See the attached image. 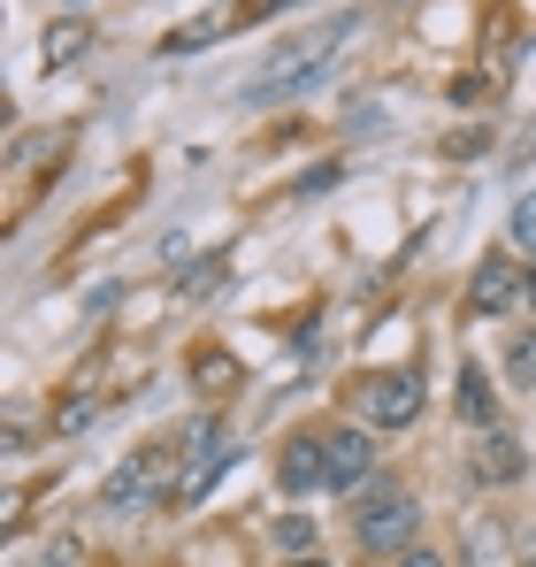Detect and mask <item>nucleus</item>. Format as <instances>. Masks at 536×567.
<instances>
[{"label":"nucleus","instance_id":"f8f14e48","mask_svg":"<svg viewBox=\"0 0 536 567\" xmlns=\"http://www.w3.org/2000/svg\"><path fill=\"white\" fill-rule=\"evenodd\" d=\"M514 246H529V254H536V192L514 199Z\"/></svg>","mask_w":536,"mask_h":567},{"label":"nucleus","instance_id":"ddd939ff","mask_svg":"<svg viewBox=\"0 0 536 567\" xmlns=\"http://www.w3.org/2000/svg\"><path fill=\"white\" fill-rule=\"evenodd\" d=\"M536 377V338H522V346H514V383H529Z\"/></svg>","mask_w":536,"mask_h":567},{"label":"nucleus","instance_id":"dca6fc26","mask_svg":"<svg viewBox=\"0 0 536 567\" xmlns=\"http://www.w3.org/2000/svg\"><path fill=\"white\" fill-rule=\"evenodd\" d=\"M529 567H536V545H529Z\"/></svg>","mask_w":536,"mask_h":567},{"label":"nucleus","instance_id":"1a4fd4ad","mask_svg":"<svg viewBox=\"0 0 536 567\" xmlns=\"http://www.w3.org/2000/svg\"><path fill=\"white\" fill-rule=\"evenodd\" d=\"M230 23H246V8H223V16H199V23H184V31H169L162 39V54H199V47H215Z\"/></svg>","mask_w":536,"mask_h":567},{"label":"nucleus","instance_id":"4468645a","mask_svg":"<svg viewBox=\"0 0 536 567\" xmlns=\"http://www.w3.org/2000/svg\"><path fill=\"white\" fill-rule=\"evenodd\" d=\"M399 567H437V560L430 553H399Z\"/></svg>","mask_w":536,"mask_h":567},{"label":"nucleus","instance_id":"39448f33","mask_svg":"<svg viewBox=\"0 0 536 567\" xmlns=\"http://www.w3.org/2000/svg\"><path fill=\"white\" fill-rule=\"evenodd\" d=\"M522 291H529V277H522V261H506V254H483V269H475V284H467L475 315H506Z\"/></svg>","mask_w":536,"mask_h":567},{"label":"nucleus","instance_id":"423d86ee","mask_svg":"<svg viewBox=\"0 0 536 567\" xmlns=\"http://www.w3.org/2000/svg\"><path fill=\"white\" fill-rule=\"evenodd\" d=\"M322 461H330V491H360V483H368V468H375V453H368V437H360V430L322 437Z\"/></svg>","mask_w":536,"mask_h":567},{"label":"nucleus","instance_id":"7ed1b4c3","mask_svg":"<svg viewBox=\"0 0 536 567\" xmlns=\"http://www.w3.org/2000/svg\"><path fill=\"white\" fill-rule=\"evenodd\" d=\"M353 529H360V553H399V545L422 529V506H414L406 491H383L375 506H360Z\"/></svg>","mask_w":536,"mask_h":567},{"label":"nucleus","instance_id":"9b49d317","mask_svg":"<svg viewBox=\"0 0 536 567\" xmlns=\"http://www.w3.org/2000/svg\"><path fill=\"white\" fill-rule=\"evenodd\" d=\"M491 406H498V399H491V377H483V369H460V414H467V422H491Z\"/></svg>","mask_w":536,"mask_h":567},{"label":"nucleus","instance_id":"2eb2a0df","mask_svg":"<svg viewBox=\"0 0 536 567\" xmlns=\"http://www.w3.org/2000/svg\"><path fill=\"white\" fill-rule=\"evenodd\" d=\"M299 567H322V560H299Z\"/></svg>","mask_w":536,"mask_h":567},{"label":"nucleus","instance_id":"f03ea898","mask_svg":"<svg viewBox=\"0 0 536 567\" xmlns=\"http://www.w3.org/2000/svg\"><path fill=\"white\" fill-rule=\"evenodd\" d=\"M177 453H184V475L169 483V498L192 506V498H207V483L223 475V461H230L238 445H230V430H223V422H192V437H184Z\"/></svg>","mask_w":536,"mask_h":567},{"label":"nucleus","instance_id":"0eeeda50","mask_svg":"<svg viewBox=\"0 0 536 567\" xmlns=\"http://www.w3.org/2000/svg\"><path fill=\"white\" fill-rule=\"evenodd\" d=\"M522 468H529V453H522L514 430H491V437L475 445V475H483V483H514Z\"/></svg>","mask_w":536,"mask_h":567},{"label":"nucleus","instance_id":"6e6552de","mask_svg":"<svg viewBox=\"0 0 536 567\" xmlns=\"http://www.w3.org/2000/svg\"><path fill=\"white\" fill-rule=\"evenodd\" d=\"M154 475H162V453H154V445H146V453H131V461H123V468L107 475V506H138V498H146V483H154Z\"/></svg>","mask_w":536,"mask_h":567},{"label":"nucleus","instance_id":"f257e3e1","mask_svg":"<svg viewBox=\"0 0 536 567\" xmlns=\"http://www.w3.org/2000/svg\"><path fill=\"white\" fill-rule=\"evenodd\" d=\"M353 31H360L353 16H322V23H307L299 39H284V47L261 62V85H254V100H284V93L322 85V70L346 54V39H353Z\"/></svg>","mask_w":536,"mask_h":567},{"label":"nucleus","instance_id":"20e7f679","mask_svg":"<svg viewBox=\"0 0 536 567\" xmlns=\"http://www.w3.org/2000/svg\"><path fill=\"white\" fill-rule=\"evenodd\" d=\"M360 406H368V422L399 430V422H414V414H422V377H406V369H383V377L360 383Z\"/></svg>","mask_w":536,"mask_h":567},{"label":"nucleus","instance_id":"9d476101","mask_svg":"<svg viewBox=\"0 0 536 567\" xmlns=\"http://www.w3.org/2000/svg\"><path fill=\"white\" fill-rule=\"evenodd\" d=\"M284 483H291V491H315V483H330V461H322V445H291V453H284Z\"/></svg>","mask_w":536,"mask_h":567}]
</instances>
